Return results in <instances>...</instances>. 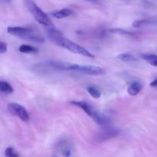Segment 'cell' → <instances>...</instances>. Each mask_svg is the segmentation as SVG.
<instances>
[{
    "label": "cell",
    "mask_w": 157,
    "mask_h": 157,
    "mask_svg": "<svg viewBox=\"0 0 157 157\" xmlns=\"http://www.w3.org/2000/svg\"><path fill=\"white\" fill-rule=\"evenodd\" d=\"M8 110L12 114L17 116L22 121H29L30 118L26 109L17 103H10L8 105Z\"/></svg>",
    "instance_id": "6"
},
{
    "label": "cell",
    "mask_w": 157,
    "mask_h": 157,
    "mask_svg": "<svg viewBox=\"0 0 157 157\" xmlns=\"http://www.w3.org/2000/svg\"><path fill=\"white\" fill-rule=\"evenodd\" d=\"M47 34L49 39H50L52 42L55 43V44L59 46V47L64 48L68 50L69 52H73V53L75 54H78V55H82V56L87 57V58H94V55L93 54L90 53V52H89V51H87V49L84 48V47L79 45L78 44L73 42V41H70V40L67 39V38H64V37L63 36L62 33H61L59 30L55 29V26H54V27L48 28Z\"/></svg>",
    "instance_id": "1"
},
{
    "label": "cell",
    "mask_w": 157,
    "mask_h": 157,
    "mask_svg": "<svg viewBox=\"0 0 157 157\" xmlns=\"http://www.w3.org/2000/svg\"><path fill=\"white\" fill-rule=\"evenodd\" d=\"M142 90V84L139 82H133L127 88V92L130 96H136Z\"/></svg>",
    "instance_id": "10"
},
{
    "label": "cell",
    "mask_w": 157,
    "mask_h": 157,
    "mask_svg": "<svg viewBox=\"0 0 157 157\" xmlns=\"http://www.w3.org/2000/svg\"><path fill=\"white\" fill-rule=\"evenodd\" d=\"M5 153H6V157H18V153L12 147L6 148Z\"/></svg>",
    "instance_id": "17"
},
{
    "label": "cell",
    "mask_w": 157,
    "mask_h": 157,
    "mask_svg": "<svg viewBox=\"0 0 157 157\" xmlns=\"http://www.w3.org/2000/svg\"><path fill=\"white\" fill-rule=\"evenodd\" d=\"M71 104L82 109L90 117L92 118V120L96 124H99V125H106L108 124V120L104 116H101V114L97 113L93 107L90 105L88 103L85 102V101H72Z\"/></svg>",
    "instance_id": "4"
},
{
    "label": "cell",
    "mask_w": 157,
    "mask_h": 157,
    "mask_svg": "<svg viewBox=\"0 0 157 157\" xmlns=\"http://www.w3.org/2000/svg\"><path fill=\"white\" fill-rule=\"evenodd\" d=\"M87 92L89 93V94L91 95L95 99H98V98H100L101 96V93L98 89L95 88L94 87H88L87 88Z\"/></svg>",
    "instance_id": "16"
},
{
    "label": "cell",
    "mask_w": 157,
    "mask_h": 157,
    "mask_svg": "<svg viewBox=\"0 0 157 157\" xmlns=\"http://www.w3.org/2000/svg\"><path fill=\"white\" fill-rule=\"evenodd\" d=\"M18 51L21 53L24 54H38L39 52L37 48L29 45V44H21L19 48H18Z\"/></svg>",
    "instance_id": "11"
},
{
    "label": "cell",
    "mask_w": 157,
    "mask_h": 157,
    "mask_svg": "<svg viewBox=\"0 0 157 157\" xmlns=\"http://www.w3.org/2000/svg\"><path fill=\"white\" fill-rule=\"evenodd\" d=\"M157 23V19L154 18H144V19H140L137 20V21H135L133 23V27L138 29V28L144 27V26L149 25H153L156 24Z\"/></svg>",
    "instance_id": "8"
},
{
    "label": "cell",
    "mask_w": 157,
    "mask_h": 157,
    "mask_svg": "<svg viewBox=\"0 0 157 157\" xmlns=\"http://www.w3.org/2000/svg\"><path fill=\"white\" fill-rule=\"evenodd\" d=\"M119 134V129L113 127H104L97 133L95 136V140L98 143H102L113 137H116Z\"/></svg>",
    "instance_id": "5"
},
{
    "label": "cell",
    "mask_w": 157,
    "mask_h": 157,
    "mask_svg": "<svg viewBox=\"0 0 157 157\" xmlns=\"http://www.w3.org/2000/svg\"><path fill=\"white\" fill-rule=\"evenodd\" d=\"M107 32L112 34H119V35H133L132 32L123 29H109Z\"/></svg>",
    "instance_id": "15"
},
{
    "label": "cell",
    "mask_w": 157,
    "mask_h": 157,
    "mask_svg": "<svg viewBox=\"0 0 157 157\" xmlns=\"http://www.w3.org/2000/svg\"><path fill=\"white\" fill-rule=\"evenodd\" d=\"M141 58L151 65L157 67V55L153 54H143L141 55Z\"/></svg>",
    "instance_id": "12"
},
{
    "label": "cell",
    "mask_w": 157,
    "mask_h": 157,
    "mask_svg": "<svg viewBox=\"0 0 157 157\" xmlns=\"http://www.w3.org/2000/svg\"><path fill=\"white\" fill-rule=\"evenodd\" d=\"M118 59H120L121 61H124V62H131V61H136V57L130 53H122L120 54L117 56Z\"/></svg>",
    "instance_id": "13"
},
{
    "label": "cell",
    "mask_w": 157,
    "mask_h": 157,
    "mask_svg": "<svg viewBox=\"0 0 157 157\" xmlns=\"http://www.w3.org/2000/svg\"><path fill=\"white\" fill-rule=\"evenodd\" d=\"M150 86L153 87H157V78L153 81L150 83Z\"/></svg>",
    "instance_id": "20"
},
{
    "label": "cell",
    "mask_w": 157,
    "mask_h": 157,
    "mask_svg": "<svg viewBox=\"0 0 157 157\" xmlns=\"http://www.w3.org/2000/svg\"><path fill=\"white\" fill-rule=\"evenodd\" d=\"M7 32L9 35L18 37L21 39L27 40V41L38 43L44 42V37L41 36V35L38 31H35L29 28L18 27H18H8Z\"/></svg>",
    "instance_id": "2"
},
{
    "label": "cell",
    "mask_w": 157,
    "mask_h": 157,
    "mask_svg": "<svg viewBox=\"0 0 157 157\" xmlns=\"http://www.w3.org/2000/svg\"><path fill=\"white\" fill-rule=\"evenodd\" d=\"M73 14V11L70 9H62L52 12V15L56 18H64L69 17Z\"/></svg>",
    "instance_id": "9"
},
{
    "label": "cell",
    "mask_w": 157,
    "mask_h": 157,
    "mask_svg": "<svg viewBox=\"0 0 157 157\" xmlns=\"http://www.w3.org/2000/svg\"><path fill=\"white\" fill-rule=\"evenodd\" d=\"M0 91L5 94H12L13 92V88L6 81H0Z\"/></svg>",
    "instance_id": "14"
},
{
    "label": "cell",
    "mask_w": 157,
    "mask_h": 157,
    "mask_svg": "<svg viewBox=\"0 0 157 157\" xmlns=\"http://www.w3.org/2000/svg\"><path fill=\"white\" fill-rule=\"evenodd\" d=\"M25 3L30 12V13L33 15L34 18L38 21L39 24L42 25L44 27L50 28L54 27L51 18L48 16L47 14L42 10L33 0H25Z\"/></svg>",
    "instance_id": "3"
},
{
    "label": "cell",
    "mask_w": 157,
    "mask_h": 157,
    "mask_svg": "<svg viewBox=\"0 0 157 157\" xmlns=\"http://www.w3.org/2000/svg\"><path fill=\"white\" fill-rule=\"evenodd\" d=\"M77 71L87 75L99 76L105 74V71L101 67L93 65H79Z\"/></svg>",
    "instance_id": "7"
},
{
    "label": "cell",
    "mask_w": 157,
    "mask_h": 157,
    "mask_svg": "<svg viewBox=\"0 0 157 157\" xmlns=\"http://www.w3.org/2000/svg\"><path fill=\"white\" fill-rule=\"evenodd\" d=\"M63 155H64V156L65 157H69L71 156V150H69V149H64V151L62 152Z\"/></svg>",
    "instance_id": "19"
},
{
    "label": "cell",
    "mask_w": 157,
    "mask_h": 157,
    "mask_svg": "<svg viewBox=\"0 0 157 157\" xmlns=\"http://www.w3.org/2000/svg\"><path fill=\"white\" fill-rule=\"evenodd\" d=\"M7 44L0 41V54H4L7 52Z\"/></svg>",
    "instance_id": "18"
},
{
    "label": "cell",
    "mask_w": 157,
    "mask_h": 157,
    "mask_svg": "<svg viewBox=\"0 0 157 157\" xmlns=\"http://www.w3.org/2000/svg\"><path fill=\"white\" fill-rule=\"evenodd\" d=\"M86 1H88V2H97L98 0H86Z\"/></svg>",
    "instance_id": "21"
}]
</instances>
